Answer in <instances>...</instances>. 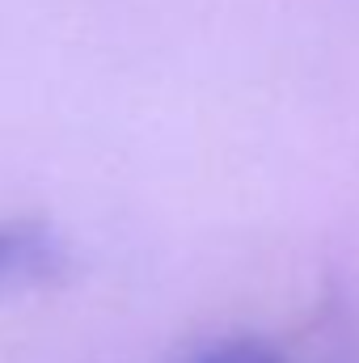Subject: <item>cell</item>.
<instances>
[{
  "mask_svg": "<svg viewBox=\"0 0 359 363\" xmlns=\"http://www.w3.org/2000/svg\"><path fill=\"white\" fill-rule=\"evenodd\" d=\"M47 258V241L30 228H0V274L30 271Z\"/></svg>",
  "mask_w": 359,
  "mask_h": 363,
  "instance_id": "obj_1",
  "label": "cell"
},
{
  "mask_svg": "<svg viewBox=\"0 0 359 363\" xmlns=\"http://www.w3.org/2000/svg\"><path fill=\"white\" fill-rule=\"evenodd\" d=\"M199 363H279V359L267 355V351H254V347H224V351H211Z\"/></svg>",
  "mask_w": 359,
  "mask_h": 363,
  "instance_id": "obj_2",
  "label": "cell"
}]
</instances>
